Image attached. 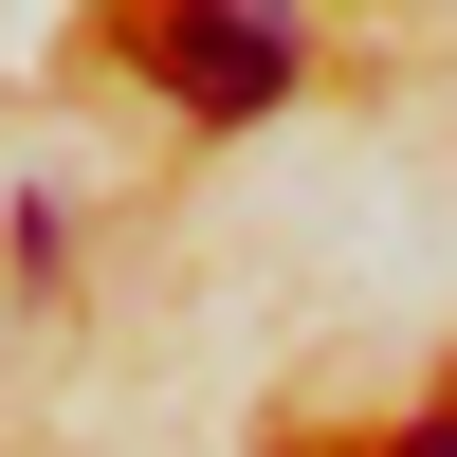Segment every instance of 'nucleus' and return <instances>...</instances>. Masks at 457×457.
Returning a JSON list of instances; mask_svg holds the SVG:
<instances>
[{"instance_id":"1","label":"nucleus","mask_w":457,"mask_h":457,"mask_svg":"<svg viewBox=\"0 0 457 457\" xmlns=\"http://www.w3.org/2000/svg\"><path fill=\"white\" fill-rule=\"evenodd\" d=\"M146 55H165L183 110H275L293 92V0H165Z\"/></svg>"},{"instance_id":"2","label":"nucleus","mask_w":457,"mask_h":457,"mask_svg":"<svg viewBox=\"0 0 457 457\" xmlns=\"http://www.w3.org/2000/svg\"><path fill=\"white\" fill-rule=\"evenodd\" d=\"M385 457H457V421H403V439H385Z\"/></svg>"}]
</instances>
